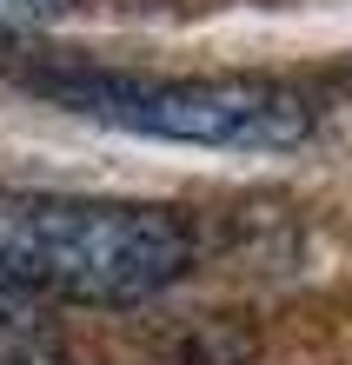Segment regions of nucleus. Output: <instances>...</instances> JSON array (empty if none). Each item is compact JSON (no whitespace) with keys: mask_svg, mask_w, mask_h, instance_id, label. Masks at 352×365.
<instances>
[{"mask_svg":"<svg viewBox=\"0 0 352 365\" xmlns=\"http://www.w3.org/2000/svg\"><path fill=\"white\" fill-rule=\"evenodd\" d=\"M40 365H47V359H40Z\"/></svg>","mask_w":352,"mask_h":365,"instance_id":"nucleus-5","label":"nucleus"},{"mask_svg":"<svg viewBox=\"0 0 352 365\" xmlns=\"http://www.w3.org/2000/svg\"><path fill=\"white\" fill-rule=\"evenodd\" d=\"M47 359V312L34 292L0 279V365H40Z\"/></svg>","mask_w":352,"mask_h":365,"instance_id":"nucleus-3","label":"nucleus"},{"mask_svg":"<svg viewBox=\"0 0 352 365\" xmlns=\"http://www.w3.org/2000/svg\"><path fill=\"white\" fill-rule=\"evenodd\" d=\"M60 14H74V0H0V34H34V27H54Z\"/></svg>","mask_w":352,"mask_h":365,"instance_id":"nucleus-4","label":"nucleus"},{"mask_svg":"<svg viewBox=\"0 0 352 365\" xmlns=\"http://www.w3.org/2000/svg\"><path fill=\"white\" fill-rule=\"evenodd\" d=\"M193 266L186 226L160 206L86 192H0V279L34 299L134 306Z\"/></svg>","mask_w":352,"mask_h":365,"instance_id":"nucleus-1","label":"nucleus"},{"mask_svg":"<svg viewBox=\"0 0 352 365\" xmlns=\"http://www.w3.org/2000/svg\"><path fill=\"white\" fill-rule=\"evenodd\" d=\"M60 106L86 120L126 126L146 140L180 146H226V153H286L313 140V100L273 80H126V73H80L47 87Z\"/></svg>","mask_w":352,"mask_h":365,"instance_id":"nucleus-2","label":"nucleus"}]
</instances>
